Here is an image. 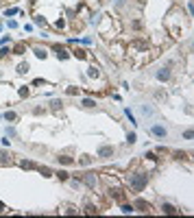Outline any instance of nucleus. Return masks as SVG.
<instances>
[{
	"mask_svg": "<svg viewBox=\"0 0 194 218\" xmlns=\"http://www.w3.org/2000/svg\"><path fill=\"white\" fill-rule=\"evenodd\" d=\"M155 76H157L159 81H168V79H170V70H168V68H159Z\"/></svg>",
	"mask_w": 194,
	"mask_h": 218,
	"instance_id": "4",
	"label": "nucleus"
},
{
	"mask_svg": "<svg viewBox=\"0 0 194 218\" xmlns=\"http://www.w3.org/2000/svg\"><path fill=\"white\" fill-rule=\"evenodd\" d=\"M42 174H44V177H50V174H52V170H50V168H46V166H44V168H42Z\"/></svg>",
	"mask_w": 194,
	"mask_h": 218,
	"instance_id": "15",
	"label": "nucleus"
},
{
	"mask_svg": "<svg viewBox=\"0 0 194 218\" xmlns=\"http://www.w3.org/2000/svg\"><path fill=\"white\" fill-rule=\"evenodd\" d=\"M83 107L92 109V107H96V103H94V100H90V98H85V100H83Z\"/></svg>",
	"mask_w": 194,
	"mask_h": 218,
	"instance_id": "8",
	"label": "nucleus"
},
{
	"mask_svg": "<svg viewBox=\"0 0 194 218\" xmlns=\"http://www.w3.org/2000/svg\"><path fill=\"white\" fill-rule=\"evenodd\" d=\"M87 74H90V76H98V70H96V68H94V65H92V68H90V70H87Z\"/></svg>",
	"mask_w": 194,
	"mask_h": 218,
	"instance_id": "13",
	"label": "nucleus"
},
{
	"mask_svg": "<svg viewBox=\"0 0 194 218\" xmlns=\"http://www.w3.org/2000/svg\"><path fill=\"white\" fill-rule=\"evenodd\" d=\"M61 107V100H52V109H59Z\"/></svg>",
	"mask_w": 194,
	"mask_h": 218,
	"instance_id": "21",
	"label": "nucleus"
},
{
	"mask_svg": "<svg viewBox=\"0 0 194 218\" xmlns=\"http://www.w3.org/2000/svg\"><path fill=\"white\" fill-rule=\"evenodd\" d=\"M35 22H37V24H39V26H42V24L46 26V20H44V18H35Z\"/></svg>",
	"mask_w": 194,
	"mask_h": 218,
	"instance_id": "20",
	"label": "nucleus"
},
{
	"mask_svg": "<svg viewBox=\"0 0 194 218\" xmlns=\"http://www.w3.org/2000/svg\"><path fill=\"white\" fill-rule=\"evenodd\" d=\"M146 183H148V174H144V172H133V174H129V185L135 190V192H142Z\"/></svg>",
	"mask_w": 194,
	"mask_h": 218,
	"instance_id": "1",
	"label": "nucleus"
},
{
	"mask_svg": "<svg viewBox=\"0 0 194 218\" xmlns=\"http://www.w3.org/2000/svg\"><path fill=\"white\" fill-rule=\"evenodd\" d=\"M114 153H116L114 146H100V149H98V157H100V159H109V157H114Z\"/></svg>",
	"mask_w": 194,
	"mask_h": 218,
	"instance_id": "2",
	"label": "nucleus"
},
{
	"mask_svg": "<svg viewBox=\"0 0 194 218\" xmlns=\"http://www.w3.org/2000/svg\"><path fill=\"white\" fill-rule=\"evenodd\" d=\"M0 212H5V205H2V201H0Z\"/></svg>",
	"mask_w": 194,
	"mask_h": 218,
	"instance_id": "22",
	"label": "nucleus"
},
{
	"mask_svg": "<svg viewBox=\"0 0 194 218\" xmlns=\"http://www.w3.org/2000/svg\"><path fill=\"white\" fill-rule=\"evenodd\" d=\"M5 118H7V120H15V118H18V116H15L13 111H7V114H5Z\"/></svg>",
	"mask_w": 194,
	"mask_h": 218,
	"instance_id": "14",
	"label": "nucleus"
},
{
	"mask_svg": "<svg viewBox=\"0 0 194 218\" xmlns=\"http://www.w3.org/2000/svg\"><path fill=\"white\" fill-rule=\"evenodd\" d=\"M122 212H125V214H129V212H133V205H122Z\"/></svg>",
	"mask_w": 194,
	"mask_h": 218,
	"instance_id": "16",
	"label": "nucleus"
},
{
	"mask_svg": "<svg viewBox=\"0 0 194 218\" xmlns=\"http://www.w3.org/2000/svg\"><path fill=\"white\" fill-rule=\"evenodd\" d=\"M161 212H164V214H177V209H174V207H172V205H168V203H164V205H161Z\"/></svg>",
	"mask_w": 194,
	"mask_h": 218,
	"instance_id": "7",
	"label": "nucleus"
},
{
	"mask_svg": "<svg viewBox=\"0 0 194 218\" xmlns=\"http://www.w3.org/2000/svg\"><path fill=\"white\" fill-rule=\"evenodd\" d=\"M135 207H140L142 212H148V209H150V205L146 203V201H142V198H140V201H135Z\"/></svg>",
	"mask_w": 194,
	"mask_h": 218,
	"instance_id": "6",
	"label": "nucleus"
},
{
	"mask_svg": "<svg viewBox=\"0 0 194 218\" xmlns=\"http://www.w3.org/2000/svg\"><path fill=\"white\" fill-rule=\"evenodd\" d=\"M150 133H153L155 138H166V135H168V129L161 127V124H153V127H150Z\"/></svg>",
	"mask_w": 194,
	"mask_h": 218,
	"instance_id": "3",
	"label": "nucleus"
},
{
	"mask_svg": "<svg viewBox=\"0 0 194 218\" xmlns=\"http://www.w3.org/2000/svg\"><path fill=\"white\" fill-rule=\"evenodd\" d=\"M18 72H20V74H24V72H29V63H22L20 68H18Z\"/></svg>",
	"mask_w": 194,
	"mask_h": 218,
	"instance_id": "12",
	"label": "nucleus"
},
{
	"mask_svg": "<svg viewBox=\"0 0 194 218\" xmlns=\"http://www.w3.org/2000/svg\"><path fill=\"white\" fill-rule=\"evenodd\" d=\"M33 52L37 54V57H39V59H44V57H46V50H42V48H35Z\"/></svg>",
	"mask_w": 194,
	"mask_h": 218,
	"instance_id": "10",
	"label": "nucleus"
},
{
	"mask_svg": "<svg viewBox=\"0 0 194 218\" xmlns=\"http://www.w3.org/2000/svg\"><path fill=\"white\" fill-rule=\"evenodd\" d=\"M13 135H15V129H11V127H9V129H7V138H13Z\"/></svg>",
	"mask_w": 194,
	"mask_h": 218,
	"instance_id": "19",
	"label": "nucleus"
},
{
	"mask_svg": "<svg viewBox=\"0 0 194 218\" xmlns=\"http://www.w3.org/2000/svg\"><path fill=\"white\" fill-rule=\"evenodd\" d=\"M59 161H61V164H72L74 159H72V157H68V155H61V157H59Z\"/></svg>",
	"mask_w": 194,
	"mask_h": 218,
	"instance_id": "9",
	"label": "nucleus"
},
{
	"mask_svg": "<svg viewBox=\"0 0 194 218\" xmlns=\"http://www.w3.org/2000/svg\"><path fill=\"white\" fill-rule=\"evenodd\" d=\"M83 181H85L87 185H90V188H96V177H94V174H85V177H83Z\"/></svg>",
	"mask_w": 194,
	"mask_h": 218,
	"instance_id": "5",
	"label": "nucleus"
},
{
	"mask_svg": "<svg viewBox=\"0 0 194 218\" xmlns=\"http://www.w3.org/2000/svg\"><path fill=\"white\" fill-rule=\"evenodd\" d=\"M135 140H138V135H135V133H129V135H127V142H129V144H135Z\"/></svg>",
	"mask_w": 194,
	"mask_h": 218,
	"instance_id": "11",
	"label": "nucleus"
},
{
	"mask_svg": "<svg viewBox=\"0 0 194 218\" xmlns=\"http://www.w3.org/2000/svg\"><path fill=\"white\" fill-rule=\"evenodd\" d=\"M74 57H79V59H85V52H83V50H76Z\"/></svg>",
	"mask_w": 194,
	"mask_h": 218,
	"instance_id": "18",
	"label": "nucleus"
},
{
	"mask_svg": "<svg viewBox=\"0 0 194 218\" xmlns=\"http://www.w3.org/2000/svg\"><path fill=\"white\" fill-rule=\"evenodd\" d=\"M57 177H59L61 181H65V179H68V172H63V170H61V172H57Z\"/></svg>",
	"mask_w": 194,
	"mask_h": 218,
	"instance_id": "17",
	"label": "nucleus"
}]
</instances>
